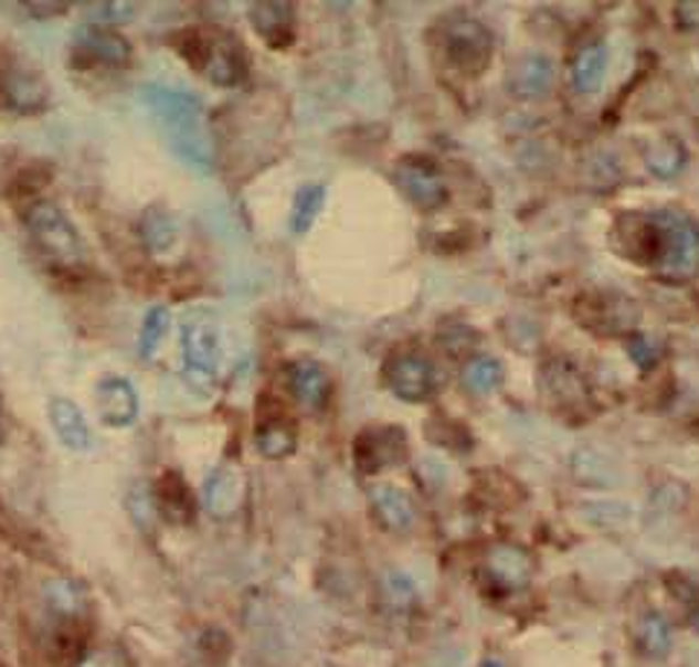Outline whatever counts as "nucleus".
I'll list each match as a JSON object with an SVG mask.
<instances>
[{"mask_svg":"<svg viewBox=\"0 0 699 667\" xmlns=\"http://www.w3.org/2000/svg\"><path fill=\"white\" fill-rule=\"evenodd\" d=\"M71 7V3H27L32 15H62L64 9Z\"/></svg>","mask_w":699,"mask_h":667,"instance_id":"58836bf2","label":"nucleus"},{"mask_svg":"<svg viewBox=\"0 0 699 667\" xmlns=\"http://www.w3.org/2000/svg\"><path fill=\"white\" fill-rule=\"evenodd\" d=\"M142 102L151 117L163 128L171 142V151L187 166L198 171L212 169V140L206 131V117L198 96L183 94L178 87L146 85Z\"/></svg>","mask_w":699,"mask_h":667,"instance_id":"f03ea898","label":"nucleus"},{"mask_svg":"<svg viewBox=\"0 0 699 667\" xmlns=\"http://www.w3.org/2000/svg\"><path fill=\"white\" fill-rule=\"evenodd\" d=\"M554 62L543 53H529L522 55L520 62L511 67V76H508V87H511L513 96L520 99H543L549 91L554 87Z\"/></svg>","mask_w":699,"mask_h":667,"instance_id":"a211bd4d","label":"nucleus"},{"mask_svg":"<svg viewBox=\"0 0 699 667\" xmlns=\"http://www.w3.org/2000/svg\"><path fill=\"white\" fill-rule=\"evenodd\" d=\"M169 326H171L169 308L157 305V308L148 310L146 319H142V331H140V358H146V360L155 358L157 351H160V346L166 342Z\"/></svg>","mask_w":699,"mask_h":667,"instance_id":"c756f323","label":"nucleus"},{"mask_svg":"<svg viewBox=\"0 0 699 667\" xmlns=\"http://www.w3.org/2000/svg\"><path fill=\"white\" fill-rule=\"evenodd\" d=\"M575 474H578V479L590 481V485H613L615 481V474L606 470V462H601L595 453H578Z\"/></svg>","mask_w":699,"mask_h":667,"instance_id":"473e14b6","label":"nucleus"},{"mask_svg":"<svg viewBox=\"0 0 699 667\" xmlns=\"http://www.w3.org/2000/svg\"><path fill=\"white\" fill-rule=\"evenodd\" d=\"M636 647L647 659H665L674 647V629L661 613H647L636 624Z\"/></svg>","mask_w":699,"mask_h":667,"instance_id":"b1692460","label":"nucleus"},{"mask_svg":"<svg viewBox=\"0 0 699 667\" xmlns=\"http://www.w3.org/2000/svg\"><path fill=\"white\" fill-rule=\"evenodd\" d=\"M386 592L398 606L415 601V583H412L404 572H389L386 574Z\"/></svg>","mask_w":699,"mask_h":667,"instance_id":"c9c22d12","label":"nucleus"},{"mask_svg":"<svg viewBox=\"0 0 699 667\" xmlns=\"http://www.w3.org/2000/svg\"><path fill=\"white\" fill-rule=\"evenodd\" d=\"M96 412H99L102 424H108L114 430L134 427L140 419V398L137 389L131 387L128 378L119 374H105L94 389Z\"/></svg>","mask_w":699,"mask_h":667,"instance_id":"9b49d317","label":"nucleus"},{"mask_svg":"<svg viewBox=\"0 0 699 667\" xmlns=\"http://www.w3.org/2000/svg\"><path fill=\"white\" fill-rule=\"evenodd\" d=\"M250 24L271 50H285L296 39V9L288 0H262L250 7Z\"/></svg>","mask_w":699,"mask_h":667,"instance_id":"ddd939ff","label":"nucleus"},{"mask_svg":"<svg viewBox=\"0 0 699 667\" xmlns=\"http://www.w3.org/2000/svg\"><path fill=\"white\" fill-rule=\"evenodd\" d=\"M44 601L59 618L78 621L87 610V595L78 583L67 581V578H55V581L44 583Z\"/></svg>","mask_w":699,"mask_h":667,"instance_id":"393cba45","label":"nucleus"},{"mask_svg":"<svg viewBox=\"0 0 699 667\" xmlns=\"http://www.w3.org/2000/svg\"><path fill=\"white\" fill-rule=\"evenodd\" d=\"M137 7L134 3H114V0H105V3H87V18L99 27H119L125 21H131Z\"/></svg>","mask_w":699,"mask_h":667,"instance_id":"7c9ffc66","label":"nucleus"},{"mask_svg":"<svg viewBox=\"0 0 699 667\" xmlns=\"http://www.w3.org/2000/svg\"><path fill=\"white\" fill-rule=\"evenodd\" d=\"M383 378L392 395L406 401V404H424L438 392V372L433 360L421 354H395L383 366Z\"/></svg>","mask_w":699,"mask_h":667,"instance_id":"0eeeda50","label":"nucleus"},{"mask_svg":"<svg viewBox=\"0 0 699 667\" xmlns=\"http://www.w3.org/2000/svg\"><path fill=\"white\" fill-rule=\"evenodd\" d=\"M7 442V412H3V401H0V444Z\"/></svg>","mask_w":699,"mask_h":667,"instance_id":"ea45409f","label":"nucleus"},{"mask_svg":"<svg viewBox=\"0 0 699 667\" xmlns=\"http://www.w3.org/2000/svg\"><path fill=\"white\" fill-rule=\"evenodd\" d=\"M155 502H157V514H163L169 522L183 526V522L192 520V514H194L192 490H189V485L183 481V476L180 474H166L163 479H160V485H157V490H155Z\"/></svg>","mask_w":699,"mask_h":667,"instance_id":"4be33fe9","label":"nucleus"},{"mask_svg":"<svg viewBox=\"0 0 699 667\" xmlns=\"http://www.w3.org/2000/svg\"><path fill=\"white\" fill-rule=\"evenodd\" d=\"M140 235L151 256H169L180 241L178 221H174L171 212L163 210V207H151V210L142 212Z\"/></svg>","mask_w":699,"mask_h":667,"instance_id":"412c9836","label":"nucleus"},{"mask_svg":"<svg viewBox=\"0 0 699 667\" xmlns=\"http://www.w3.org/2000/svg\"><path fill=\"white\" fill-rule=\"evenodd\" d=\"M0 96L9 108L21 110V114H39L47 108L50 87L44 85V78L35 71H27L21 64L3 67L0 76Z\"/></svg>","mask_w":699,"mask_h":667,"instance_id":"4468645a","label":"nucleus"},{"mask_svg":"<svg viewBox=\"0 0 699 667\" xmlns=\"http://www.w3.org/2000/svg\"><path fill=\"white\" fill-rule=\"evenodd\" d=\"M256 447L265 458H288L296 451V427L288 415H265V419L256 424Z\"/></svg>","mask_w":699,"mask_h":667,"instance_id":"aec40b11","label":"nucleus"},{"mask_svg":"<svg viewBox=\"0 0 699 667\" xmlns=\"http://www.w3.org/2000/svg\"><path fill=\"white\" fill-rule=\"evenodd\" d=\"M395 183L424 212L438 210L447 201V187H444L442 171L435 169L433 163H427V160H421V157H404L395 166Z\"/></svg>","mask_w":699,"mask_h":667,"instance_id":"9d476101","label":"nucleus"},{"mask_svg":"<svg viewBox=\"0 0 699 667\" xmlns=\"http://www.w3.org/2000/svg\"><path fill=\"white\" fill-rule=\"evenodd\" d=\"M483 667H506V665H502V661H499L497 656H494V659H490V656H488V659L483 661Z\"/></svg>","mask_w":699,"mask_h":667,"instance_id":"a19ab883","label":"nucleus"},{"mask_svg":"<svg viewBox=\"0 0 699 667\" xmlns=\"http://www.w3.org/2000/svg\"><path fill=\"white\" fill-rule=\"evenodd\" d=\"M35 247L53 264L62 267H78L85 262V241L78 235L67 212L53 201H35L24 215Z\"/></svg>","mask_w":699,"mask_h":667,"instance_id":"20e7f679","label":"nucleus"},{"mask_svg":"<svg viewBox=\"0 0 699 667\" xmlns=\"http://www.w3.org/2000/svg\"><path fill=\"white\" fill-rule=\"evenodd\" d=\"M326 207V187H319V183H308L296 192L294 198V207H290V230L296 235H305L308 230L314 226V221L319 218Z\"/></svg>","mask_w":699,"mask_h":667,"instance_id":"cd10ccee","label":"nucleus"},{"mask_svg":"<svg viewBox=\"0 0 699 667\" xmlns=\"http://www.w3.org/2000/svg\"><path fill=\"white\" fill-rule=\"evenodd\" d=\"M131 511H134V520L140 522V526H148V522L155 520V514H157V502H155V490H148L142 488V485H137L131 494Z\"/></svg>","mask_w":699,"mask_h":667,"instance_id":"f704fd0d","label":"nucleus"},{"mask_svg":"<svg viewBox=\"0 0 699 667\" xmlns=\"http://www.w3.org/2000/svg\"><path fill=\"white\" fill-rule=\"evenodd\" d=\"M645 163H647V169H650V174H656V178H661V180H670L685 169L688 155H685L682 142L670 137V140H661V142H656V146L647 148Z\"/></svg>","mask_w":699,"mask_h":667,"instance_id":"c85d7f7f","label":"nucleus"},{"mask_svg":"<svg viewBox=\"0 0 699 667\" xmlns=\"http://www.w3.org/2000/svg\"><path fill=\"white\" fill-rule=\"evenodd\" d=\"M406 433L395 424H374L354 438V465L360 474H381L406 458Z\"/></svg>","mask_w":699,"mask_h":667,"instance_id":"6e6552de","label":"nucleus"},{"mask_svg":"<svg viewBox=\"0 0 699 667\" xmlns=\"http://www.w3.org/2000/svg\"><path fill=\"white\" fill-rule=\"evenodd\" d=\"M629 358L636 360V366H642V369H653V366L659 363V346L650 337H645V334H636L629 340Z\"/></svg>","mask_w":699,"mask_h":667,"instance_id":"72a5a7b5","label":"nucleus"},{"mask_svg":"<svg viewBox=\"0 0 699 667\" xmlns=\"http://www.w3.org/2000/svg\"><path fill=\"white\" fill-rule=\"evenodd\" d=\"M674 21L682 32H697L699 30V3H679L674 12Z\"/></svg>","mask_w":699,"mask_h":667,"instance_id":"e433bc0d","label":"nucleus"},{"mask_svg":"<svg viewBox=\"0 0 699 667\" xmlns=\"http://www.w3.org/2000/svg\"><path fill=\"white\" fill-rule=\"evenodd\" d=\"M438 47L444 59L465 76H479L494 55V35L483 21L470 15H451L442 21Z\"/></svg>","mask_w":699,"mask_h":667,"instance_id":"39448f33","label":"nucleus"},{"mask_svg":"<svg viewBox=\"0 0 699 667\" xmlns=\"http://www.w3.org/2000/svg\"><path fill=\"white\" fill-rule=\"evenodd\" d=\"M288 392L296 404L308 412H317L328 404L331 395V378L317 360H294L288 366Z\"/></svg>","mask_w":699,"mask_h":667,"instance_id":"dca6fc26","label":"nucleus"},{"mask_svg":"<svg viewBox=\"0 0 699 667\" xmlns=\"http://www.w3.org/2000/svg\"><path fill=\"white\" fill-rule=\"evenodd\" d=\"M629 253L645 264H656L659 276L688 282L699 273V226L679 210H659L645 218H629Z\"/></svg>","mask_w":699,"mask_h":667,"instance_id":"f257e3e1","label":"nucleus"},{"mask_svg":"<svg viewBox=\"0 0 699 667\" xmlns=\"http://www.w3.org/2000/svg\"><path fill=\"white\" fill-rule=\"evenodd\" d=\"M73 53L78 62L99 64V67H125L131 62V44L114 27L85 24L73 35Z\"/></svg>","mask_w":699,"mask_h":667,"instance_id":"1a4fd4ad","label":"nucleus"},{"mask_svg":"<svg viewBox=\"0 0 699 667\" xmlns=\"http://www.w3.org/2000/svg\"><path fill=\"white\" fill-rule=\"evenodd\" d=\"M485 574H488L490 586L497 592H520L531 583L534 560L522 546L499 543L485 558Z\"/></svg>","mask_w":699,"mask_h":667,"instance_id":"f8f14e48","label":"nucleus"},{"mask_svg":"<svg viewBox=\"0 0 699 667\" xmlns=\"http://www.w3.org/2000/svg\"><path fill=\"white\" fill-rule=\"evenodd\" d=\"M203 508L218 517V520H226L233 517L244 502V476L239 467L221 465L215 467L206 479H203L201 488Z\"/></svg>","mask_w":699,"mask_h":667,"instance_id":"2eb2a0df","label":"nucleus"},{"mask_svg":"<svg viewBox=\"0 0 699 667\" xmlns=\"http://www.w3.org/2000/svg\"><path fill=\"white\" fill-rule=\"evenodd\" d=\"M506 381V369L497 358L490 354H479V358H470L462 372V383L465 389H470L474 395H494Z\"/></svg>","mask_w":699,"mask_h":667,"instance_id":"bb28decb","label":"nucleus"},{"mask_svg":"<svg viewBox=\"0 0 699 667\" xmlns=\"http://www.w3.org/2000/svg\"><path fill=\"white\" fill-rule=\"evenodd\" d=\"M543 387L546 392L554 398V401H563V404H578L586 398V387H583V378L572 369L569 363H549L543 369Z\"/></svg>","mask_w":699,"mask_h":667,"instance_id":"a878e982","label":"nucleus"},{"mask_svg":"<svg viewBox=\"0 0 699 667\" xmlns=\"http://www.w3.org/2000/svg\"><path fill=\"white\" fill-rule=\"evenodd\" d=\"M369 505H372V514L378 517V522L386 531H392V534H406V531L415 528V520H419L415 502L410 499V494L395 488V485H372Z\"/></svg>","mask_w":699,"mask_h":667,"instance_id":"f3484780","label":"nucleus"},{"mask_svg":"<svg viewBox=\"0 0 699 667\" xmlns=\"http://www.w3.org/2000/svg\"><path fill=\"white\" fill-rule=\"evenodd\" d=\"M606 73V47L601 41L583 44L572 62V85L578 94H599Z\"/></svg>","mask_w":699,"mask_h":667,"instance_id":"5701e85b","label":"nucleus"},{"mask_svg":"<svg viewBox=\"0 0 699 667\" xmlns=\"http://www.w3.org/2000/svg\"><path fill=\"white\" fill-rule=\"evenodd\" d=\"M47 412H50V424H53L55 435H59V442H62L67 451H73V453L91 451L94 435H91V427H87L85 412L78 410L73 401H67V398H53Z\"/></svg>","mask_w":699,"mask_h":667,"instance_id":"6ab92c4d","label":"nucleus"},{"mask_svg":"<svg viewBox=\"0 0 699 667\" xmlns=\"http://www.w3.org/2000/svg\"><path fill=\"white\" fill-rule=\"evenodd\" d=\"M438 342H442V349L447 351L451 358H465L467 351L476 349L479 337H476V331L470 326H458L444 328V331L438 334Z\"/></svg>","mask_w":699,"mask_h":667,"instance_id":"2f4dec72","label":"nucleus"},{"mask_svg":"<svg viewBox=\"0 0 699 667\" xmlns=\"http://www.w3.org/2000/svg\"><path fill=\"white\" fill-rule=\"evenodd\" d=\"M183 374L194 389H210L218 378L221 363V337L210 319H192L180 334Z\"/></svg>","mask_w":699,"mask_h":667,"instance_id":"423d86ee","label":"nucleus"},{"mask_svg":"<svg viewBox=\"0 0 699 667\" xmlns=\"http://www.w3.org/2000/svg\"><path fill=\"white\" fill-rule=\"evenodd\" d=\"M76 667H119L110 653H87L76 661Z\"/></svg>","mask_w":699,"mask_h":667,"instance_id":"4c0bfd02","label":"nucleus"},{"mask_svg":"<svg viewBox=\"0 0 699 667\" xmlns=\"http://www.w3.org/2000/svg\"><path fill=\"white\" fill-rule=\"evenodd\" d=\"M691 624H693V629H697V633H699V606H697V610H693V618H691Z\"/></svg>","mask_w":699,"mask_h":667,"instance_id":"79ce46f5","label":"nucleus"},{"mask_svg":"<svg viewBox=\"0 0 699 667\" xmlns=\"http://www.w3.org/2000/svg\"><path fill=\"white\" fill-rule=\"evenodd\" d=\"M174 50L192 71L218 87H239L250 73L247 50L233 32L192 27L174 39Z\"/></svg>","mask_w":699,"mask_h":667,"instance_id":"7ed1b4c3","label":"nucleus"}]
</instances>
